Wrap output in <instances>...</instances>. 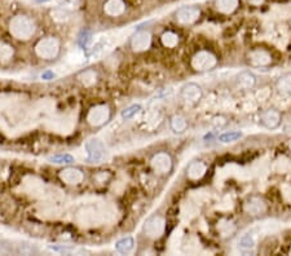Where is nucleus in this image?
<instances>
[{
	"label": "nucleus",
	"mask_w": 291,
	"mask_h": 256,
	"mask_svg": "<svg viewBox=\"0 0 291 256\" xmlns=\"http://www.w3.org/2000/svg\"><path fill=\"white\" fill-rule=\"evenodd\" d=\"M9 31L14 38L19 40H27L34 35L35 23L29 17L16 16L9 22Z\"/></svg>",
	"instance_id": "f257e3e1"
},
{
	"label": "nucleus",
	"mask_w": 291,
	"mask_h": 256,
	"mask_svg": "<svg viewBox=\"0 0 291 256\" xmlns=\"http://www.w3.org/2000/svg\"><path fill=\"white\" fill-rule=\"evenodd\" d=\"M35 52L43 60H54L60 53V41L56 38H44L38 41Z\"/></svg>",
	"instance_id": "f03ea898"
},
{
	"label": "nucleus",
	"mask_w": 291,
	"mask_h": 256,
	"mask_svg": "<svg viewBox=\"0 0 291 256\" xmlns=\"http://www.w3.org/2000/svg\"><path fill=\"white\" fill-rule=\"evenodd\" d=\"M218 65V58L212 52L200 51L192 57V67L197 71H210Z\"/></svg>",
	"instance_id": "7ed1b4c3"
},
{
	"label": "nucleus",
	"mask_w": 291,
	"mask_h": 256,
	"mask_svg": "<svg viewBox=\"0 0 291 256\" xmlns=\"http://www.w3.org/2000/svg\"><path fill=\"white\" fill-rule=\"evenodd\" d=\"M166 231V220L163 216L154 215L152 218H149L146 220L145 225H144V233L146 237L152 238V240H157V238L162 237V234Z\"/></svg>",
	"instance_id": "20e7f679"
},
{
	"label": "nucleus",
	"mask_w": 291,
	"mask_h": 256,
	"mask_svg": "<svg viewBox=\"0 0 291 256\" xmlns=\"http://www.w3.org/2000/svg\"><path fill=\"white\" fill-rule=\"evenodd\" d=\"M244 210L251 218H260V216L266 215L268 206L262 197L251 196L245 201Z\"/></svg>",
	"instance_id": "39448f33"
},
{
	"label": "nucleus",
	"mask_w": 291,
	"mask_h": 256,
	"mask_svg": "<svg viewBox=\"0 0 291 256\" xmlns=\"http://www.w3.org/2000/svg\"><path fill=\"white\" fill-rule=\"evenodd\" d=\"M110 119V110L106 105H96L88 111L87 120L93 127H100Z\"/></svg>",
	"instance_id": "423d86ee"
},
{
	"label": "nucleus",
	"mask_w": 291,
	"mask_h": 256,
	"mask_svg": "<svg viewBox=\"0 0 291 256\" xmlns=\"http://www.w3.org/2000/svg\"><path fill=\"white\" fill-rule=\"evenodd\" d=\"M87 161L89 163H100L106 157V148L100 140H89L86 144Z\"/></svg>",
	"instance_id": "0eeeda50"
},
{
	"label": "nucleus",
	"mask_w": 291,
	"mask_h": 256,
	"mask_svg": "<svg viewBox=\"0 0 291 256\" xmlns=\"http://www.w3.org/2000/svg\"><path fill=\"white\" fill-rule=\"evenodd\" d=\"M180 97L187 104L194 105L197 102H200L203 97L202 87L197 83H187L183 85L180 89Z\"/></svg>",
	"instance_id": "6e6552de"
},
{
	"label": "nucleus",
	"mask_w": 291,
	"mask_h": 256,
	"mask_svg": "<svg viewBox=\"0 0 291 256\" xmlns=\"http://www.w3.org/2000/svg\"><path fill=\"white\" fill-rule=\"evenodd\" d=\"M272 54L266 51L264 48L253 49L247 54V62L254 67H267L272 63Z\"/></svg>",
	"instance_id": "1a4fd4ad"
},
{
	"label": "nucleus",
	"mask_w": 291,
	"mask_h": 256,
	"mask_svg": "<svg viewBox=\"0 0 291 256\" xmlns=\"http://www.w3.org/2000/svg\"><path fill=\"white\" fill-rule=\"evenodd\" d=\"M150 165H152V168L157 172V174L161 175L170 174L172 170L171 155L165 152L157 153V154L153 155L152 161H150Z\"/></svg>",
	"instance_id": "9d476101"
},
{
	"label": "nucleus",
	"mask_w": 291,
	"mask_h": 256,
	"mask_svg": "<svg viewBox=\"0 0 291 256\" xmlns=\"http://www.w3.org/2000/svg\"><path fill=\"white\" fill-rule=\"evenodd\" d=\"M260 124L268 130H276L282 124V114L277 109H267L260 114Z\"/></svg>",
	"instance_id": "9b49d317"
},
{
	"label": "nucleus",
	"mask_w": 291,
	"mask_h": 256,
	"mask_svg": "<svg viewBox=\"0 0 291 256\" xmlns=\"http://www.w3.org/2000/svg\"><path fill=\"white\" fill-rule=\"evenodd\" d=\"M201 17V10L197 6H183L180 9H177L176 12V19L177 22L183 23V25H192Z\"/></svg>",
	"instance_id": "f8f14e48"
},
{
	"label": "nucleus",
	"mask_w": 291,
	"mask_h": 256,
	"mask_svg": "<svg viewBox=\"0 0 291 256\" xmlns=\"http://www.w3.org/2000/svg\"><path fill=\"white\" fill-rule=\"evenodd\" d=\"M150 45H152V35L149 31L136 32L131 40V47L135 52L148 51Z\"/></svg>",
	"instance_id": "ddd939ff"
},
{
	"label": "nucleus",
	"mask_w": 291,
	"mask_h": 256,
	"mask_svg": "<svg viewBox=\"0 0 291 256\" xmlns=\"http://www.w3.org/2000/svg\"><path fill=\"white\" fill-rule=\"evenodd\" d=\"M236 84L242 91H250L257 85V75L250 70H242L236 75Z\"/></svg>",
	"instance_id": "4468645a"
},
{
	"label": "nucleus",
	"mask_w": 291,
	"mask_h": 256,
	"mask_svg": "<svg viewBox=\"0 0 291 256\" xmlns=\"http://www.w3.org/2000/svg\"><path fill=\"white\" fill-rule=\"evenodd\" d=\"M60 179L69 185H78L83 181L84 175L80 170L74 167H67L60 172Z\"/></svg>",
	"instance_id": "2eb2a0df"
},
{
	"label": "nucleus",
	"mask_w": 291,
	"mask_h": 256,
	"mask_svg": "<svg viewBox=\"0 0 291 256\" xmlns=\"http://www.w3.org/2000/svg\"><path fill=\"white\" fill-rule=\"evenodd\" d=\"M207 172V165L203 161H194L188 166L187 175L190 180H200Z\"/></svg>",
	"instance_id": "dca6fc26"
},
{
	"label": "nucleus",
	"mask_w": 291,
	"mask_h": 256,
	"mask_svg": "<svg viewBox=\"0 0 291 256\" xmlns=\"http://www.w3.org/2000/svg\"><path fill=\"white\" fill-rule=\"evenodd\" d=\"M276 89L281 96L290 97L291 96V71L282 74L279 79L276 80Z\"/></svg>",
	"instance_id": "f3484780"
},
{
	"label": "nucleus",
	"mask_w": 291,
	"mask_h": 256,
	"mask_svg": "<svg viewBox=\"0 0 291 256\" xmlns=\"http://www.w3.org/2000/svg\"><path fill=\"white\" fill-rule=\"evenodd\" d=\"M104 10L108 16H120L126 10V4H124L123 0H108L104 4Z\"/></svg>",
	"instance_id": "a211bd4d"
},
{
	"label": "nucleus",
	"mask_w": 291,
	"mask_h": 256,
	"mask_svg": "<svg viewBox=\"0 0 291 256\" xmlns=\"http://www.w3.org/2000/svg\"><path fill=\"white\" fill-rule=\"evenodd\" d=\"M240 0H216V8L224 14H231L238 8Z\"/></svg>",
	"instance_id": "6ab92c4d"
},
{
	"label": "nucleus",
	"mask_w": 291,
	"mask_h": 256,
	"mask_svg": "<svg viewBox=\"0 0 291 256\" xmlns=\"http://www.w3.org/2000/svg\"><path fill=\"white\" fill-rule=\"evenodd\" d=\"M115 249L120 254H131L135 250V240L132 237L122 238L115 244Z\"/></svg>",
	"instance_id": "aec40b11"
},
{
	"label": "nucleus",
	"mask_w": 291,
	"mask_h": 256,
	"mask_svg": "<svg viewBox=\"0 0 291 256\" xmlns=\"http://www.w3.org/2000/svg\"><path fill=\"white\" fill-rule=\"evenodd\" d=\"M171 130L174 131L175 133H183L184 131L187 130L188 127V122L187 119L183 117V115H174L171 118Z\"/></svg>",
	"instance_id": "412c9836"
},
{
	"label": "nucleus",
	"mask_w": 291,
	"mask_h": 256,
	"mask_svg": "<svg viewBox=\"0 0 291 256\" xmlns=\"http://www.w3.org/2000/svg\"><path fill=\"white\" fill-rule=\"evenodd\" d=\"M255 245H257V241L254 238L253 234L247 233L244 234L242 237L238 241V247H240L242 251H250L255 249Z\"/></svg>",
	"instance_id": "4be33fe9"
},
{
	"label": "nucleus",
	"mask_w": 291,
	"mask_h": 256,
	"mask_svg": "<svg viewBox=\"0 0 291 256\" xmlns=\"http://www.w3.org/2000/svg\"><path fill=\"white\" fill-rule=\"evenodd\" d=\"M161 41L166 48H175L179 44V35L172 31H166L162 34Z\"/></svg>",
	"instance_id": "5701e85b"
},
{
	"label": "nucleus",
	"mask_w": 291,
	"mask_h": 256,
	"mask_svg": "<svg viewBox=\"0 0 291 256\" xmlns=\"http://www.w3.org/2000/svg\"><path fill=\"white\" fill-rule=\"evenodd\" d=\"M242 136H244V135H242V132H240V131H229V132H223L222 135H219L218 140L222 142V144H231V142L240 140Z\"/></svg>",
	"instance_id": "b1692460"
},
{
	"label": "nucleus",
	"mask_w": 291,
	"mask_h": 256,
	"mask_svg": "<svg viewBox=\"0 0 291 256\" xmlns=\"http://www.w3.org/2000/svg\"><path fill=\"white\" fill-rule=\"evenodd\" d=\"M49 161L52 163H56V165H71V163L75 162V159H74L73 155L70 154H58L54 155V157H51Z\"/></svg>",
	"instance_id": "393cba45"
},
{
	"label": "nucleus",
	"mask_w": 291,
	"mask_h": 256,
	"mask_svg": "<svg viewBox=\"0 0 291 256\" xmlns=\"http://www.w3.org/2000/svg\"><path fill=\"white\" fill-rule=\"evenodd\" d=\"M13 57V48L5 43H0V61H8Z\"/></svg>",
	"instance_id": "a878e982"
},
{
	"label": "nucleus",
	"mask_w": 291,
	"mask_h": 256,
	"mask_svg": "<svg viewBox=\"0 0 291 256\" xmlns=\"http://www.w3.org/2000/svg\"><path fill=\"white\" fill-rule=\"evenodd\" d=\"M141 105L139 104H135V105H131V106H128V108L126 109V110L122 113V117L126 118V119H130V118H133L136 114H139L140 111H141Z\"/></svg>",
	"instance_id": "bb28decb"
},
{
	"label": "nucleus",
	"mask_w": 291,
	"mask_h": 256,
	"mask_svg": "<svg viewBox=\"0 0 291 256\" xmlns=\"http://www.w3.org/2000/svg\"><path fill=\"white\" fill-rule=\"evenodd\" d=\"M52 14L54 16V18H57V19H61V21H63V19H66L67 17H69V13H67V10H65V9H54L53 12H52Z\"/></svg>",
	"instance_id": "cd10ccee"
},
{
	"label": "nucleus",
	"mask_w": 291,
	"mask_h": 256,
	"mask_svg": "<svg viewBox=\"0 0 291 256\" xmlns=\"http://www.w3.org/2000/svg\"><path fill=\"white\" fill-rule=\"evenodd\" d=\"M89 70L88 71H84V73L82 74V82L84 83V84H91V83H93L96 80V75H93V76H91V78H89Z\"/></svg>",
	"instance_id": "c85d7f7f"
},
{
	"label": "nucleus",
	"mask_w": 291,
	"mask_h": 256,
	"mask_svg": "<svg viewBox=\"0 0 291 256\" xmlns=\"http://www.w3.org/2000/svg\"><path fill=\"white\" fill-rule=\"evenodd\" d=\"M91 40V38H89V34L88 32H83V35H82V39H80V43H82V45L83 47H87L88 45V43L87 41H89Z\"/></svg>",
	"instance_id": "c756f323"
},
{
	"label": "nucleus",
	"mask_w": 291,
	"mask_h": 256,
	"mask_svg": "<svg viewBox=\"0 0 291 256\" xmlns=\"http://www.w3.org/2000/svg\"><path fill=\"white\" fill-rule=\"evenodd\" d=\"M39 3H45V1H49V0H36Z\"/></svg>",
	"instance_id": "7c9ffc66"
},
{
	"label": "nucleus",
	"mask_w": 291,
	"mask_h": 256,
	"mask_svg": "<svg viewBox=\"0 0 291 256\" xmlns=\"http://www.w3.org/2000/svg\"><path fill=\"white\" fill-rule=\"evenodd\" d=\"M65 1H66V3H74L75 0H65Z\"/></svg>",
	"instance_id": "2f4dec72"
},
{
	"label": "nucleus",
	"mask_w": 291,
	"mask_h": 256,
	"mask_svg": "<svg viewBox=\"0 0 291 256\" xmlns=\"http://www.w3.org/2000/svg\"><path fill=\"white\" fill-rule=\"evenodd\" d=\"M289 150H290V152H291V141L289 142Z\"/></svg>",
	"instance_id": "473e14b6"
}]
</instances>
